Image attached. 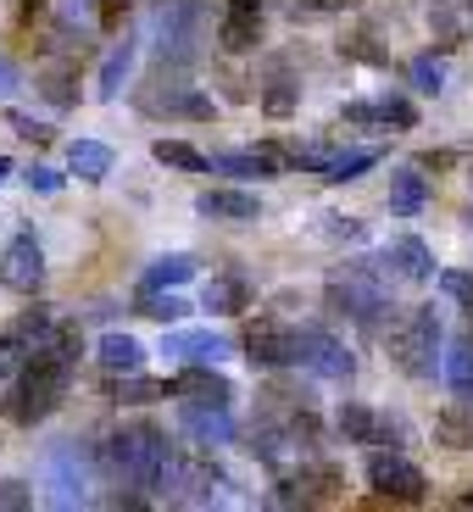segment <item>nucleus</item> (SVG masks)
<instances>
[{"label":"nucleus","instance_id":"nucleus-1","mask_svg":"<svg viewBox=\"0 0 473 512\" xmlns=\"http://www.w3.org/2000/svg\"><path fill=\"white\" fill-rule=\"evenodd\" d=\"M78 351H84L78 323L56 318V329L34 346V357L12 373V390H6V423L34 429V423L51 418V412L67 401V384H73V368H78Z\"/></svg>","mask_w":473,"mask_h":512},{"label":"nucleus","instance_id":"nucleus-2","mask_svg":"<svg viewBox=\"0 0 473 512\" xmlns=\"http://www.w3.org/2000/svg\"><path fill=\"white\" fill-rule=\"evenodd\" d=\"M167 446H173V440L162 435V423L128 418L123 429H112V435H106V446H95V457H101V474L112 479L123 496H151L156 479H162Z\"/></svg>","mask_w":473,"mask_h":512},{"label":"nucleus","instance_id":"nucleus-3","mask_svg":"<svg viewBox=\"0 0 473 512\" xmlns=\"http://www.w3.org/2000/svg\"><path fill=\"white\" fill-rule=\"evenodd\" d=\"M156 496L173 507H223L229 501V474L212 462V446H167Z\"/></svg>","mask_w":473,"mask_h":512},{"label":"nucleus","instance_id":"nucleus-4","mask_svg":"<svg viewBox=\"0 0 473 512\" xmlns=\"http://www.w3.org/2000/svg\"><path fill=\"white\" fill-rule=\"evenodd\" d=\"M134 112L156 117V123H212V117H218V101L190 84V67L156 62V73L134 90Z\"/></svg>","mask_w":473,"mask_h":512},{"label":"nucleus","instance_id":"nucleus-5","mask_svg":"<svg viewBox=\"0 0 473 512\" xmlns=\"http://www.w3.org/2000/svg\"><path fill=\"white\" fill-rule=\"evenodd\" d=\"M384 346L407 379H435L446 362V334H440V312L435 307H407L401 318H390Z\"/></svg>","mask_w":473,"mask_h":512},{"label":"nucleus","instance_id":"nucleus-6","mask_svg":"<svg viewBox=\"0 0 473 512\" xmlns=\"http://www.w3.org/2000/svg\"><path fill=\"white\" fill-rule=\"evenodd\" d=\"M95 474H101V457H95L90 446H78V440H56V446H45V457H39V485H45V501L62 512L73 507H90V490H95Z\"/></svg>","mask_w":473,"mask_h":512},{"label":"nucleus","instance_id":"nucleus-7","mask_svg":"<svg viewBox=\"0 0 473 512\" xmlns=\"http://www.w3.org/2000/svg\"><path fill=\"white\" fill-rule=\"evenodd\" d=\"M346 496V468L329 457H307L301 468H290V474H279V485H273V507H334V501Z\"/></svg>","mask_w":473,"mask_h":512},{"label":"nucleus","instance_id":"nucleus-8","mask_svg":"<svg viewBox=\"0 0 473 512\" xmlns=\"http://www.w3.org/2000/svg\"><path fill=\"white\" fill-rule=\"evenodd\" d=\"M323 307L334 312V318H351L362 323V329H384V318H390V284H373L362 279V273H334L329 284H323Z\"/></svg>","mask_w":473,"mask_h":512},{"label":"nucleus","instance_id":"nucleus-9","mask_svg":"<svg viewBox=\"0 0 473 512\" xmlns=\"http://www.w3.org/2000/svg\"><path fill=\"white\" fill-rule=\"evenodd\" d=\"M245 362L262 373H284V368H301V329L284 318H251L245 329Z\"/></svg>","mask_w":473,"mask_h":512},{"label":"nucleus","instance_id":"nucleus-10","mask_svg":"<svg viewBox=\"0 0 473 512\" xmlns=\"http://www.w3.org/2000/svg\"><path fill=\"white\" fill-rule=\"evenodd\" d=\"M368 485L379 490V501H396V507H418V501L429 496L423 468L412 457H401V451H373L368 457Z\"/></svg>","mask_w":473,"mask_h":512},{"label":"nucleus","instance_id":"nucleus-11","mask_svg":"<svg viewBox=\"0 0 473 512\" xmlns=\"http://www.w3.org/2000/svg\"><path fill=\"white\" fill-rule=\"evenodd\" d=\"M301 368H312L318 379H334V384L357 379V357H351V346L346 340H334L323 323H307V329H301Z\"/></svg>","mask_w":473,"mask_h":512},{"label":"nucleus","instance_id":"nucleus-12","mask_svg":"<svg viewBox=\"0 0 473 512\" xmlns=\"http://www.w3.org/2000/svg\"><path fill=\"white\" fill-rule=\"evenodd\" d=\"M0 284L12 295H39L45 290V245L34 234H12L0 251Z\"/></svg>","mask_w":473,"mask_h":512},{"label":"nucleus","instance_id":"nucleus-13","mask_svg":"<svg viewBox=\"0 0 473 512\" xmlns=\"http://www.w3.org/2000/svg\"><path fill=\"white\" fill-rule=\"evenodd\" d=\"M51 329H56L51 307H28L23 318L12 323V329H0V379H12V373L23 368L28 357H34V346H39Z\"/></svg>","mask_w":473,"mask_h":512},{"label":"nucleus","instance_id":"nucleus-14","mask_svg":"<svg viewBox=\"0 0 473 512\" xmlns=\"http://www.w3.org/2000/svg\"><path fill=\"white\" fill-rule=\"evenodd\" d=\"M179 429L195 440V446H212V451L229 446V440L240 435L223 401H184V407H179Z\"/></svg>","mask_w":473,"mask_h":512},{"label":"nucleus","instance_id":"nucleus-15","mask_svg":"<svg viewBox=\"0 0 473 512\" xmlns=\"http://www.w3.org/2000/svg\"><path fill=\"white\" fill-rule=\"evenodd\" d=\"M346 128H418V106L407 95H379V101H351L340 106Z\"/></svg>","mask_w":473,"mask_h":512},{"label":"nucleus","instance_id":"nucleus-16","mask_svg":"<svg viewBox=\"0 0 473 512\" xmlns=\"http://www.w3.org/2000/svg\"><path fill=\"white\" fill-rule=\"evenodd\" d=\"M218 45L229 56H251L262 45V0H229L218 23Z\"/></svg>","mask_w":473,"mask_h":512},{"label":"nucleus","instance_id":"nucleus-17","mask_svg":"<svg viewBox=\"0 0 473 512\" xmlns=\"http://www.w3.org/2000/svg\"><path fill=\"white\" fill-rule=\"evenodd\" d=\"M162 357H173V362H223V357H234V340L218 334V329H173L162 340Z\"/></svg>","mask_w":473,"mask_h":512},{"label":"nucleus","instance_id":"nucleus-18","mask_svg":"<svg viewBox=\"0 0 473 512\" xmlns=\"http://www.w3.org/2000/svg\"><path fill=\"white\" fill-rule=\"evenodd\" d=\"M167 396H179V401H223V407H229L234 384L218 373V362H184L179 379H167Z\"/></svg>","mask_w":473,"mask_h":512},{"label":"nucleus","instance_id":"nucleus-19","mask_svg":"<svg viewBox=\"0 0 473 512\" xmlns=\"http://www.w3.org/2000/svg\"><path fill=\"white\" fill-rule=\"evenodd\" d=\"M256 90H262L256 101H262V112H268L273 123H284V117L301 112V84H295L290 62H279V56L268 62V73H262V84H256Z\"/></svg>","mask_w":473,"mask_h":512},{"label":"nucleus","instance_id":"nucleus-20","mask_svg":"<svg viewBox=\"0 0 473 512\" xmlns=\"http://www.w3.org/2000/svg\"><path fill=\"white\" fill-rule=\"evenodd\" d=\"M284 167L279 145H256V151H218L212 156V173H223V179H273Z\"/></svg>","mask_w":473,"mask_h":512},{"label":"nucleus","instance_id":"nucleus-21","mask_svg":"<svg viewBox=\"0 0 473 512\" xmlns=\"http://www.w3.org/2000/svg\"><path fill=\"white\" fill-rule=\"evenodd\" d=\"M195 212L212 223H256L262 218V201L245 190H201L195 195Z\"/></svg>","mask_w":473,"mask_h":512},{"label":"nucleus","instance_id":"nucleus-22","mask_svg":"<svg viewBox=\"0 0 473 512\" xmlns=\"http://www.w3.org/2000/svg\"><path fill=\"white\" fill-rule=\"evenodd\" d=\"M34 84H39V95L51 106H78V62H73V51H56L51 62L34 73Z\"/></svg>","mask_w":473,"mask_h":512},{"label":"nucleus","instance_id":"nucleus-23","mask_svg":"<svg viewBox=\"0 0 473 512\" xmlns=\"http://www.w3.org/2000/svg\"><path fill=\"white\" fill-rule=\"evenodd\" d=\"M390 268H396L401 284H429L435 279V251H429L418 234H401V240L390 245Z\"/></svg>","mask_w":473,"mask_h":512},{"label":"nucleus","instance_id":"nucleus-24","mask_svg":"<svg viewBox=\"0 0 473 512\" xmlns=\"http://www.w3.org/2000/svg\"><path fill=\"white\" fill-rule=\"evenodd\" d=\"M134 56H140V39L123 34L112 51H106V62H101V78H95V101H117V95H123V78H128V67H134Z\"/></svg>","mask_w":473,"mask_h":512},{"label":"nucleus","instance_id":"nucleus-25","mask_svg":"<svg viewBox=\"0 0 473 512\" xmlns=\"http://www.w3.org/2000/svg\"><path fill=\"white\" fill-rule=\"evenodd\" d=\"M201 307L206 312H245L251 307V279L245 273H212L206 279V290H201Z\"/></svg>","mask_w":473,"mask_h":512},{"label":"nucleus","instance_id":"nucleus-26","mask_svg":"<svg viewBox=\"0 0 473 512\" xmlns=\"http://www.w3.org/2000/svg\"><path fill=\"white\" fill-rule=\"evenodd\" d=\"M112 145H101V140H73L67 145V173H73L78 184H101L106 173H112Z\"/></svg>","mask_w":473,"mask_h":512},{"label":"nucleus","instance_id":"nucleus-27","mask_svg":"<svg viewBox=\"0 0 473 512\" xmlns=\"http://www.w3.org/2000/svg\"><path fill=\"white\" fill-rule=\"evenodd\" d=\"M423 206H429V179H423V167H401V173H390V212L396 218H418Z\"/></svg>","mask_w":473,"mask_h":512},{"label":"nucleus","instance_id":"nucleus-28","mask_svg":"<svg viewBox=\"0 0 473 512\" xmlns=\"http://www.w3.org/2000/svg\"><path fill=\"white\" fill-rule=\"evenodd\" d=\"M95 362H101L106 373H140L145 362V346L134 340V334H101V346H95Z\"/></svg>","mask_w":473,"mask_h":512},{"label":"nucleus","instance_id":"nucleus-29","mask_svg":"<svg viewBox=\"0 0 473 512\" xmlns=\"http://www.w3.org/2000/svg\"><path fill=\"white\" fill-rule=\"evenodd\" d=\"M101 390H106L112 401H128V407H145V401H162V396H167L162 379H140V373H106Z\"/></svg>","mask_w":473,"mask_h":512},{"label":"nucleus","instance_id":"nucleus-30","mask_svg":"<svg viewBox=\"0 0 473 512\" xmlns=\"http://www.w3.org/2000/svg\"><path fill=\"white\" fill-rule=\"evenodd\" d=\"M190 279H195V256L190 251H167L140 273V284H151V290H173V284H190Z\"/></svg>","mask_w":473,"mask_h":512},{"label":"nucleus","instance_id":"nucleus-31","mask_svg":"<svg viewBox=\"0 0 473 512\" xmlns=\"http://www.w3.org/2000/svg\"><path fill=\"white\" fill-rule=\"evenodd\" d=\"M340 435H346V446H379V412L362 407V401H346L340 407Z\"/></svg>","mask_w":473,"mask_h":512},{"label":"nucleus","instance_id":"nucleus-32","mask_svg":"<svg viewBox=\"0 0 473 512\" xmlns=\"http://www.w3.org/2000/svg\"><path fill=\"white\" fill-rule=\"evenodd\" d=\"M440 379L451 384V396H473V340H451L446 362H440Z\"/></svg>","mask_w":473,"mask_h":512},{"label":"nucleus","instance_id":"nucleus-33","mask_svg":"<svg viewBox=\"0 0 473 512\" xmlns=\"http://www.w3.org/2000/svg\"><path fill=\"white\" fill-rule=\"evenodd\" d=\"M151 156H156L162 167H179V173H212V156L195 151L190 140H156Z\"/></svg>","mask_w":473,"mask_h":512},{"label":"nucleus","instance_id":"nucleus-34","mask_svg":"<svg viewBox=\"0 0 473 512\" xmlns=\"http://www.w3.org/2000/svg\"><path fill=\"white\" fill-rule=\"evenodd\" d=\"M429 28H435V51H457V45H462L457 0H435V6H429Z\"/></svg>","mask_w":473,"mask_h":512},{"label":"nucleus","instance_id":"nucleus-35","mask_svg":"<svg viewBox=\"0 0 473 512\" xmlns=\"http://www.w3.org/2000/svg\"><path fill=\"white\" fill-rule=\"evenodd\" d=\"M134 312H140V318H156V323H179L190 307H184L179 295H162V290H151V284H140V295H134Z\"/></svg>","mask_w":473,"mask_h":512},{"label":"nucleus","instance_id":"nucleus-36","mask_svg":"<svg viewBox=\"0 0 473 512\" xmlns=\"http://www.w3.org/2000/svg\"><path fill=\"white\" fill-rule=\"evenodd\" d=\"M318 234H323L329 245H362V240H368V223H362V218H346V212H323V218H318Z\"/></svg>","mask_w":473,"mask_h":512},{"label":"nucleus","instance_id":"nucleus-37","mask_svg":"<svg viewBox=\"0 0 473 512\" xmlns=\"http://www.w3.org/2000/svg\"><path fill=\"white\" fill-rule=\"evenodd\" d=\"M368 167H379V151H373V145H368V151H340L323 179H329V184H351V179H362Z\"/></svg>","mask_w":473,"mask_h":512},{"label":"nucleus","instance_id":"nucleus-38","mask_svg":"<svg viewBox=\"0 0 473 512\" xmlns=\"http://www.w3.org/2000/svg\"><path fill=\"white\" fill-rule=\"evenodd\" d=\"M407 78H412V90H423V95L446 90V67H440V56H418V62L407 67Z\"/></svg>","mask_w":473,"mask_h":512},{"label":"nucleus","instance_id":"nucleus-39","mask_svg":"<svg viewBox=\"0 0 473 512\" xmlns=\"http://www.w3.org/2000/svg\"><path fill=\"white\" fill-rule=\"evenodd\" d=\"M6 123H12L17 134H23V140H28V145H51V140H56V128L45 123V117H34V112H17V106H12V112H6Z\"/></svg>","mask_w":473,"mask_h":512},{"label":"nucleus","instance_id":"nucleus-40","mask_svg":"<svg viewBox=\"0 0 473 512\" xmlns=\"http://www.w3.org/2000/svg\"><path fill=\"white\" fill-rule=\"evenodd\" d=\"M379 446H390V451L412 446V423L401 412H379Z\"/></svg>","mask_w":473,"mask_h":512},{"label":"nucleus","instance_id":"nucleus-41","mask_svg":"<svg viewBox=\"0 0 473 512\" xmlns=\"http://www.w3.org/2000/svg\"><path fill=\"white\" fill-rule=\"evenodd\" d=\"M340 51L351 56V62H368V67H390V51H379L368 34H351V39H340Z\"/></svg>","mask_w":473,"mask_h":512},{"label":"nucleus","instance_id":"nucleus-42","mask_svg":"<svg viewBox=\"0 0 473 512\" xmlns=\"http://www.w3.org/2000/svg\"><path fill=\"white\" fill-rule=\"evenodd\" d=\"M440 290H446L457 307H473V279L462 268H440Z\"/></svg>","mask_w":473,"mask_h":512},{"label":"nucleus","instance_id":"nucleus-43","mask_svg":"<svg viewBox=\"0 0 473 512\" xmlns=\"http://www.w3.org/2000/svg\"><path fill=\"white\" fill-rule=\"evenodd\" d=\"M34 507V490L23 479H0V512H28Z\"/></svg>","mask_w":473,"mask_h":512},{"label":"nucleus","instance_id":"nucleus-44","mask_svg":"<svg viewBox=\"0 0 473 512\" xmlns=\"http://www.w3.org/2000/svg\"><path fill=\"white\" fill-rule=\"evenodd\" d=\"M362 0H290L295 17H323V12H357Z\"/></svg>","mask_w":473,"mask_h":512},{"label":"nucleus","instance_id":"nucleus-45","mask_svg":"<svg viewBox=\"0 0 473 512\" xmlns=\"http://www.w3.org/2000/svg\"><path fill=\"white\" fill-rule=\"evenodd\" d=\"M23 184H28L34 195H56V190H62V173H56V167H45V162H34V167L23 173Z\"/></svg>","mask_w":473,"mask_h":512},{"label":"nucleus","instance_id":"nucleus-46","mask_svg":"<svg viewBox=\"0 0 473 512\" xmlns=\"http://www.w3.org/2000/svg\"><path fill=\"white\" fill-rule=\"evenodd\" d=\"M418 167L423 173H451V167H457V151H423Z\"/></svg>","mask_w":473,"mask_h":512},{"label":"nucleus","instance_id":"nucleus-47","mask_svg":"<svg viewBox=\"0 0 473 512\" xmlns=\"http://www.w3.org/2000/svg\"><path fill=\"white\" fill-rule=\"evenodd\" d=\"M39 6H45V0H17V23H34Z\"/></svg>","mask_w":473,"mask_h":512},{"label":"nucleus","instance_id":"nucleus-48","mask_svg":"<svg viewBox=\"0 0 473 512\" xmlns=\"http://www.w3.org/2000/svg\"><path fill=\"white\" fill-rule=\"evenodd\" d=\"M6 173H12V162H6V156H0V179H6Z\"/></svg>","mask_w":473,"mask_h":512},{"label":"nucleus","instance_id":"nucleus-49","mask_svg":"<svg viewBox=\"0 0 473 512\" xmlns=\"http://www.w3.org/2000/svg\"><path fill=\"white\" fill-rule=\"evenodd\" d=\"M468 39H473V6H468Z\"/></svg>","mask_w":473,"mask_h":512},{"label":"nucleus","instance_id":"nucleus-50","mask_svg":"<svg viewBox=\"0 0 473 512\" xmlns=\"http://www.w3.org/2000/svg\"><path fill=\"white\" fill-rule=\"evenodd\" d=\"M468 318H473V307H468Z\"/></svg>","mask_w":473,"mask_h":512}]
</instances>
